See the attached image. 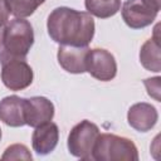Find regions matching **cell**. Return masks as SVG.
<instances>
[{
    "mask_svg": "<svg viewBox=\"0 0 161 161\" xmlns=\"http://www.w3.org/2000/svg\"><path fill=\"white\" fill-rule=\"evenodd\" d=\"M34 43V31L31 24L16 18L10 20L3 33V52L0 54L15 58H25Z\"/></svg>",
    "mask_w": 161,
    "mask_h": 161,
    "instance_id": "3957f363",
    "label": "cell"
},
{
    "mask_svg": "<svg viewBox=\"0 0 161 161\" xmlns=\"http://www.w3.org/2000/svg\"><path fill=\"white\" fill-rule=\"evenodd\" d=\"M10 14L16 18L30 16L45 0H4Z\"/></svg>",
    "mask_w": 161,
    "mask_h": 161,
    "instance_id": "9a60e30c",
    "label": "cell"
},
{
    "mask_svg": "<svg viewBox=\"0 0 161 161\" xmlns=\"http://www.w3.org/2000/svg\"><path fill=\"white\" fill-rule=\"evenodd\" d=\"M158 118L156 108L146 102L131 106L127 113L128 125L138 132H147L156 125Z\"/></svg>",
    "mask_w": 161,
    "mask_h": 161,
    "instance_id": "30bf717a",
    "label": "cell"
},
{
    "mask_svg": "<svg viewBox=\"0 0 161 161\" xmlns=\"http://www.w3.org/2000/svg\"><path fill=\"white\" fill-rule=\"evenodd\" d=\"M84 5L88 14L101 19H107L118 13L121 0H86Z\"/></svg>",
    "mask_w": 161,
    "mask_h": 161,
    "instance_id": "5bb4252c",
    "label": "cell"
},
{
    "mask_svg": "<svg viewBox=\"0 0 161 161\" xmlns=\"http://www.w3.org/2000/svg\"><path fill=\"white\" fill-rule=\"evenodd\" d=\"M161 4L153 0H126L122 5V18L132 29H142L153 23Z\"/></svg>",
    "mask_w": 161,
    "mask_h": 161,
    "instance_id": "8992f818",
    "label": "cell"
},
{
    "mask_svg": "<svg viewBox=\"0 0 161 161\" xmlns=\"http://www.w3.org/2000/svg\"><path fill=\"white\" fill-rule=\"evenodd\" d=\"M1 160H31V153L29 148L21 143H14L9 146L4 155L1 156Z\"/></svg>",
    "mask_w": 161,
    "mask_h": 161,
    "instance_id": "2e32d148",
    "label": "cell"
},
{
    "mask_svg": "<svg viewBox=\"0 0 161 161\" xmlns=\"http://www.w3.org/2000/svg\"><path fill=\"white\" fill-rule=\"evenodd\" d=\"M3 33H4V29L0 28V48H1V45H3Z\"/></svg>",
    "mask_w": 161,
    "mask_h": 161,
    "instance_id": "d6986e66",
    "label": "cell"
},
{
    "mask_svg": "<svg viewBox=\"0 0 161 161\" xmlns=\"http://www.w3.org/2000/svg\"><path fill=\"white\" fill-rule=\"evenodd\" d=\"M9 10L6 8V4L4 0H0V28H3L4 25L8 24L9 20Z\"/></svg>",
    "mask_w": 161,
    "mask_h": 161,
    "instance_id": "ac0fdd59",
    "label": "cell"
},
{
    "mask_svg": "<svg viewBox=\"0 0 161 161\" xmlns=\"http://www.w3.org/2000/svg\"><path fill=\"white\" fill-rule=\"evenodd\" d=\"M1 80L11 91H21L33 82V69L25 58H15L0 54Z\"/></svg>",
    "mask_w": 161,
    "mask_h": 161,
    "instance_id": "277c9868",
    "label": "cell"
},
{
    "mask_svg": "<svg viewBox=\"0 0 161 161\" xmlns=\"http://www.w3.org/2000/svg\"><path fill=\"white\" fill-rule=\"evenodd\" d=\"M99 136V128L97 125L88 119L80 121L75 125L68 136V150L69 152L79 158L91 160L94 143Z\"/></svg>",
    "mask_w": 161,
    "mask_h": 161,
    "instance_id": "5b68a950",
    "label": "cell"
},
{
    "mask_svg": "<svg viewBox=\"0 0 161 161\" xmlns=\"http://www.w3.org/2000/svg\"><path fill=\"white\" fill-rule=\"evenodd\" d=\"M59 140V130L58 126L53 122H47L35 127L31 136V145L34 151L38 155L45 156L54 151Z\"/></svg>",
    "mask_w": 161,
    "mask_h": 161,
    "instance_id": "8fae6325",
    "label": "cell"
},
{
    "mask_svg": "<svg viewBox=\"0 0 161 161\" xmlns=\"http://www.w3.org/2000/svg\"><path fill=\"white\" fill-rule=\"evenodd\" d=\"M87 70L93 78L98 80H111L117 74V63L114 57L106 49H89L87 54Z\"/></svg>",
    "mask_w": 161,
    "mask_h": 161,
    "instance_id": "52a82bcc",
    "label": "cell"
},
{
    "mask_svg": "<svg viewBox=\"0 0 161 161\" xmlns=\"http://www.w3.org/2000/svg\"><path fill=\"white\" fill-rule=\"evenodd\" d=\"M160 77H155V78H147L143 80L147 93L150 97L155 98L157 102H160Z\"/></svg>",
    "mask_w": 161,
    "mask_h": 161,
    "instance_id": "e0dca14e",
    "label": "cell"
},
{
    "mask_svg": "<svg viewBox=\"0 0 161 161\" xmlns=\"http://www.w3.org/2000/svg\"><path fill=\"white\" fill-rule=\"evenodd\" d=\"M92 158L98 161H137L138 151L136 145L113 133H99L92 152Z\"/></svg>",
    "mask_w": 161,
    "mask_h": 161,
    "instance_id": "7a4b0ae2",
    "label": "cell"
},
{
    "mask_svg": "<svg viewBox=\"0 0 161 161\" xmlns=\"http://www.w3.org/2000/svg\"><path fill=\"white\" fill-rule=\"evenodd\" d=\"M54 116V106L45 97L24 98V118L25 125L38 127L52 121Z\"/></svg>",
    "mask_w": 161,
    "mask_h": 161,
    "instance_id": "ba28073f",
    "label": "cell"
},
{
    "mask_svg": "<svg viewBox=\"0 0 161 161\" xmlns=\"http://www.w3.org/2000/svg\"><path fill=\"white\" fill-rule=\"evenodd\" d=\"M49 36L60 45L87 47L94 35V20L91 14L60 6L54 9L47 21Z\"/></svg>",
    "mask_w": 161,
    "mask_h": 161,
    "instance_id": "6da1fadb",
    "label": "cell"
},
{
    "mask_svg": "<svg viewBox=\"0 0 161 161\" xmlns=\"http://www.w3.org/2000/svg\"><path fill=\"white\" fill-rule=\"evenodd\" d=\"M0 140H1V130H0Z\"/></svg>",
    "mask_w": 161,
    "mask_h": 161,
    "instance_id": "ffe728a7",
    "label": "cell"
},
{
    "mask_svg": "<svg viewBox=\"0 0 161 161\" xmlns=\"http://www.w3.org/2000/svg\"><path fill=\"white\" fill-rule=\"evenodd\" d=\"M88 47H74V45H60L58 49V62L60 67L73 74H80L87 70V54Z\"/></svg>",
    "mask_w": 161,
    "mask_h": 161,
    "instance_id": "9c48e42d",
    "label": "cell"
},
{
    "mask_svg": "<svg viewBox=\"0 0 161 161\" xmlns=\"http://www.w3.org/2000/svg\"><path fill=\"white\" fill-rule=\"evenodd\" d=\"M0 121L10 127H21L25 125L24 98L9 96L0 101Z\"/></svg>",
    "mask_w": 161,
    "mask_h": 161,
    "instance_id": "7c38bea8",
    "label": "cell"
},
{
    "mask_svg": "<svg viewBox=\"0 0 161 161\" xmlns=\"http://www.w3.org/2000/svg\"><path fill=\"white\" fill-rule=\"evenodd\" d=\"M140 62L147 70L158 73L161 70V58H160V39L153 36L143 43L140 50Z\"/></svg>",
    "mask_w": 161,
    "mask_h": 161,
    "instance_id": "4fadbf2b",
    "label": "cell"
}]
</instances>
